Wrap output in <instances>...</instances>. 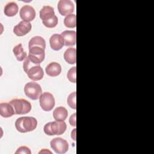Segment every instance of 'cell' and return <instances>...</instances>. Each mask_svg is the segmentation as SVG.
<instances>
[{
  "label": "cell",
  "instance_id": "5b68a950",
  "mask_svg": "<svg viewBox=\"0 0 154 154\" xmlns=\"http://www.w3.org/2000/svg\"><path fill=\"white\" fill-rule=\"evenodd\" d=\"M40 105L45 111H49L55 106V99L54 96L49 92H45L39 97Z\"/></svg>",
  "mask_w": 154,
  "mask_h": 154
},
{
  "label": "cell",
  "instance_id": "d6986e66",
  "mask_svg": "<svg viewBox=\"0 0 154 154\" xmlns=\"http://www.w3.org/2000/svg\"><path fill=\"white\" fill-rule=\"evenodd\" d=\"M34 46H37L40 47L45 49L46 48V42L45 39L40 37V36H35L31 38V40L28 43V48L29 49L34 47Z\"/></svg>",
  "mask_w": 154,
  "mask_h": 154
},
{
  "label": "cell",
  "instance_id": "e0dca14e",
  "mask_svg": "<svg viewBox=\"0 0 154 154\" xmlns=\"http://www.w3.org/2000/svg\"><path fill=\"white\" fill-rule=\"evenodd\" d=\"M55 15L53 7L49 5L43 6L40 11V17L42 20H48Z\"/></svg>",
  "mask_w": 154,
  "mask_h": 154
},
{
  "label": "cell",
  "instance_id": "ac0fdd59",
  "mask_svg": "<svg viewBox=\"0 0 154 154\" xmlns=\"http://www.w3.org/2000/svg\"><path fill=\"white\" fill-rule=\"evenodd\" d=\"M18 5L16 2H11L7 3L4 10V14L8 17H12L15 16L17 12H18Z\"/></svg>",
  "mask_w": 154,
  "mask_h": 154
},
{
  "label": "cell",
  "instance_id": "2e32d148",
  "mask_svg": "<svg viewBox=\"0 0 154 154\" xmlns=\"http://www.w3.org/2000/svg\"><path fill=\"white\" fill-rule=\"evenodd\" d=\"M76 50L73 48H67L64 53L65 61L70 64H74L76 62Z\"/></svg>",
  "mask_w": 154,
  "mask_h": 154
},
{
  "label": "cell",
  "instance_id": "ba28073f",
  "mask_svg": "<svg viewBox=\"0 0 154 154\" xmlns=\"http://www.w3.org/2000/svg\"><path fill=\"white\" fill-rule=\"evenodd\" d=\"M25 72L27 74L28 78L34 81L41 80L44 76L43 70L40 64L29 67Z\"/></svg>",
  "mask_w": 154,
  "mask_h": 154
},
{
  "label": "cell",
  "instance_id": "8992f818",
  "mask_svg": "<svg viewBox=\"0 0 154 154\" xmlns=\"http://www.w3.org/2000/svg\"><path fill=\"white\" fill-rule=\"evenodd\" d=\"M51 147L58 154H63L67 152L69 144L64 139L57 137L52 139L50 142Z\"/></svg>",
  "mask_w": 154,
  "mask_h": 154
},
{
  "label": "cell",
  "instance_id": "44dd1931",
  "mask_svg": "<svg viewBox=\"0 0 154 154\" xmlns=\"http://www.w3.org/2000/svg\"><path fill=\"white\" fill-rule=\"evenodd\" d=\"M64 24L67 28H73L76 26V17L74 14H69L64 19Z\"/></svg>",
  "mask_w": 154,
  "mask_h": 154
},
{
  "label": "cell",
  "instance_id": "484cf974",
  "mask_svg": "<svg viewBox=\"0 0 154 154\" xmlns=\"http://www.w3.org/2000/svg\"><path fill=\"white\" fill-rule=\"evenodd\" d=\"M69 123L72 126H76V113H73V114L71 115L69 119Z\"/></svg>",
  "mask_w": 154,
  "mask_h": 154
},
{
  "label": "cell",
  "instance_id": "30bf717a",
  "mask_svg": "<svg viewBox=\"0 0 154 154\" xmlns=\"http://www.w3.org/2000/svg\"><path fill=\"white\" fill-rule=\"evenodd\" d=\"M32 26L29 22L21 21L13 28V32L19 37L25 35L31 29Z\"/></svg>",
  "mask_w": 154,
  "mask_h": 154
},
{
  "label": "cell",
  "instance_id": "7a4b0ae2",
  "mask_svg": "<svg viewBox=\"0 0 154 154\" xmlns=\"http://www.w3.org/2000/svg\"><path fill=\"white\" fill-rule=\"evenodd\" d=\"M66 129L67 125L64 122L54 121L47 123L44 126L43 131L49 136L60 135L64 134Z\"/></svg>",
  "mask_w": 154,
  "mask_h": 154
},
{
  "label": "cell",
  "instance_id": "3957f363",
  "mask_svg": "<svg viewBox=\"0 0 154 154\" xmlns=\"http://www.w3.org/2000/svg\"><path fill=\"white\" fill-rule=\"evenodd\" d=\"M9 103L13 106L15 114H26L31 110V104L26 99H14Z\"/></svg>",
  "mask_w": 154,
  "mask_h": 154
},
{
  "label": "cell",
  "instance_id": "ffe728a7",
  "mask_svg": "<svg viewBox=\"0 0 154 154\" xmlns=\"http://www.w3.org/2000/svg\"><path fill=\"white\" fill-rule=\"evenodd\" d=\"M13 52L16 57L17 60L19 61H22L27 57L26 53L24 52L23 48L21 43L18 44L13 48Z\"/></svg>",
  "mask_w": 154,
  "mask_h": 154
},
{
  "label": "cell",
  "instance_id": "cb8c5ba5",
  "mask_svg": "<svg viewBox=\"0 0 154 154\" xmlns=\"http://www.w3.org/2000/svg\"><path fill=\"white\" fill-rule=\"evenodd\" d=\"M76 67L74 66L72 68H70L67 74V77L69 81L73 83H75L76 82Z\"/></svg>",
  "mask_w": 154,
  "mask_h": 154
},
{
  "label": "cell",
  "instance_id": "7c38bea8",
  "mask_svg": "<svg viewBox=\"0 0 154 154\" xmlns=\"http://www.w3.org/2000/svg\"><path fill=\"white\" fill-rule=\"evenodd\" d=\"M49 44L52 49L59 51L64 46V42L61 34H54L49 39Z\"/></svg>",
  "mask_w": 154,
  "mask_h": 154
},
{
  "label": "cell",
  "instance_id": "5bb4252c",
  "mask_svg": "<svg viewBox=\"0 0 154 154\" xmlns=\"http://www.w3.org/2000/svg\"><path fill=\"white\" fill-rule=\"evenodd\" d=\"M0 114L2 117L8 118L15 114L13 106L9 103L2 102L0 103Z\"/></svg>",
  "mask_w": 154,
  "mask_h": 154
},
{
  "label": "cell",
  "instance_id": "9a60e30c",
  "mask_svg": "<svg viewBox=\"0 0 154 154\" xmlns=\"http://www.w3.org/2000/svg\"><path fill=\"white\" fill-rule=\"evenodd\" d=\"M67 110L63 106H58L53 111V117L56 121L64 122L67 119Z\"/></svg>",
  "mask_w": 154,
  "mask_h": 154
},
{
  "label": "cell",
  "instance_id": "7402d4cb",
  "mask_svg": "<svg viewBox=\"0 0 154 154\" xmlns=\"http://www.w3.org/2000/svg\"><path fill=\"white\" fill-rule=\"evenodd\" d=\"M42 23L47 28H54L58 24V17L57 16L54 15L53 17L48 20H42Z\"/></svg>",
  "mask_w": 154,
  "mask_h": 154
},
{
  "label": "cell",
  "instance_id": "4316f807",
  "mask_svg": "<svg viewBox=\"0 0 154 154\" xmlns=\"http://www.w3.org/2000/svg\"><path fill=\"white\" fill-rule=\"evenodd\" d=\"M75 134H76V129H75L74 134H73V131H72V133H71V137H72L74 140H76V135H75Z\"/></svg>",
  "mask_w": 154,
  "mask_h": 154
},
{
  "label": "cell",
  "instance_id": "277c9868",
  "mask_svg": "<svg viewBox=\"0 0 154 154\" xmlns=\"http://www.w3.org/2000/svg\"><path fill=\"white\" fill-rule=\"evenodd\" d=\"M25 95L32 100L38 99L42 93L40 85L35 82H29L24 87Z\"/></svg>",
  "mask_w": 154,
  "mask_h": 154
},
{
  "label": "cell",
  "instance_id": "603a6c76",
  "mask_svg": "<svg viewBox=\"0 0 154 154\" xmlns=\"http://www.w3.org/2000/svg\"><path fill=\"white\" fill-rule=\"evenodd\" d=\"M76 91H74L72 93H70L67 100V102L68 105L72 109H76Z\"/></svg>",
  "mask_w": 154,
  "mask_h": 154
},
{
  "label": "cell",
  "instance_id": "4fadbf2b",
  "mask_svg": "<svg viewBox=\"0 0 154 154\" xmlns=\"http://www.w3.org/2000/svg\"><path fill=\"white\" fill-rule=\"evenodd\" d=\"M46 74L52 77L58 76L61 72V67L60 64L57 62H52L49 63L46 67Z\"/></svg>",
  "mask_w": 154,
  "mask_h": 154
},
{
  "label": "cell",
  "instance_id": "d4e9b609",
  "mask_svg": "<svg viewBox=\"0 0 154 154\" xmlns=\"http://www.w3.org/2000/svg\"><path fill=\"white\" fill-rule=\"evenodd\" d=\"M16 154L17 153H25V154H31V152L30 149L26 146H21L19 147L17 151L15 152Z\"/></svg>",
  "mask_w": 154,
  "mask_h": 154
},
{
  "label": "cell",
  "instance_id": "8fae6325",
  "mask_svg": "<svg viewBox=\"0 0 154 154\" xmlns=\"http://www.w3.org/2000/svg\"><path fill=\"white\" fill-rule=\"evenodd\" d=\"M61 36L63 38L64 46H73L76 43V33L75 31L66 30L61 33Z\"/></svg>",
  "mask_w": 154,
  "mask_h": 154
},
{
  "label": "cell",
  "instance_id": "52a82bcc",
  "mask_svg": "<svg viewBox=\"0 0 154 154\" xmlns=\"http://www.w3.org/2000/svg\"><path fill=\"white\" fill-rule=\"evenodd\" d=\"M58 10L62 16H68L71 14L74 11V4L70 0H60L57 5Z\"/></svg>",
  "mask_w": 154,
  "mask_h": 154
},
{
  "label": "cell",
  "instance_id": "6da1fadb",
  "mask_svg": "<svg viewBox=\"0 0 154 154\" xmlns=\"http://www.w3.org/2000/svg\"><path fill=\"white\" fill-rule=\"evenodd\" d=\"M37 125V120L33 117L24 116L18 118L15 122L17 131L21 133H26L34 131Z\"/></svg>",
  "mask_w": 154,
  "mask_h": 154
},
{
  "label": "cell",
  "instance_id": "9c48e42d",
  "mask_svg": "<svg viewBox=\"0 0 154 154\" xmlns=\"http://www.w3.org/2000/svg\"><path fill=\"white\" fill-rule=\"evenodd\" d=\"M19 14L22 20L31 22L35 17V11L31 5H25L20 8Z\"/></svg>",
  "mask_w": 154,
  "mask_h": 154
}]
</instances>
